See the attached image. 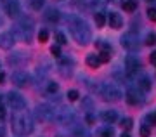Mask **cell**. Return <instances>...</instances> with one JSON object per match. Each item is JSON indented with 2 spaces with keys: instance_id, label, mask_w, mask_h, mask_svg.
Returning a JSON list of instances; mask_svg holds the SVG:
<instances>
[{
  "instance_id": "1",
  "label": "cell",
  "mask_w": 156,
  "mask_h": 137,
  "mask_svg": "<svg viewBox=\"0 0 156 137\" xmlns=\"http://www.w3.org/2000/svg\"><path fill=\"white\" fill-rule=\"evenodd\" d=\"M68 26H69V31H71L73 38L76 40L80 45H87L90 42V30L82 17L69 16L68 17Z\"/></svg>"
},
{
  "instance_id": "2",
  "label": "cell",
  "mask_w": 156,
  "mask_h": 137,
  "mask_svg": "<svg viewBox=\"0 0 156 137\" xmlns=\"http://www.w3.org/2000/svg\"><path fill=\"white\" fill-rule=\"evenodd\" d=\"M12 130L19 137L30 135L33 132L31 116L28 113H23V111H14V115H12Z\"/></svg>"
},
{
  "instance_id": "3",
  "label": "cell",
  "mask_w": 156,
  "mask_h": 137,
  "mask_svg": "<svg viewBox=\"0 0 156 137\" xmlns=\"http://www.w3.org/2000/svg\"><path fill=\"white\" fill-rule=\"evenodd\" d=\"M14 31H16L17 38H21L24 44H28L30 40H31V33H33V23H31V19L21 17V21L17 23V28Z\"/></svg>"
},
{
  "instance_id": "4",
  "label": "cell",
  "mask_w": 156,
  "mask_h": 137,
  "mask_svg": "<svg viewBox=\"0 0 156 137\" xmlns=\"http://www.w3.org/2000/svg\"><path fill=\"white\" fill-rule=\"evenodd\" d=\"M99 94H101V97L104 99V101H108V103L122 99V90L115 83H102L99 87Z\"/></svg>"
},
{
  "instance_id": "5",
  "label": "cell",
  "mask_w": 156,
  "mask_h": 137,
  "mask_svg": "<svg viewBox=\"0 0 156 137\" xmlns=\"http://www.w3.org/2000/svg\"><path fill=\"white\" fill-rule=\"evenodd\" d=\"M54 120L62 123V125H69L71 121H75V111L62 106L59 110H56V115H54Z\"/></svg>"
},
{
  "instance_id": "6",
  "label": "cell",
  "mask_w": 156,
  "mask_h": 137,
  "mask_svg": "<svg viewBox=\"0 0 156 137\" xmlns=\"http://www.w3.org/2000/svg\"><path fill=\"white\" fill-rule=\"evenodd\" d=\"M7 103H9V106H11L14 111H23L24 108H26V101L23 99V96L19 92H9L7 94Z\"/></svg>"
},
{
  "instance_id": "7",
  "label": "cell",
  "mask_w": 156,
  "mask_h": 137,
  "mask_svg": "<svg viewBox=\"0 0 156 137\" xmlns=\"http://www.w3.org/2000/svg\"><path fill=\"white\" fill-rule=\"evenodd\" d=\"M2 5H4V11L9 17H19L21 16V7H19V2L17 0H0Z\"/></svg>"
},
{
  "instance_id": "8",
  "label": "cell",
  "mask_w": 156,
  "mask_h": 137,
  "mask_svg": "<svg viewBox=\"0 0 156 137\" xmlns=\"http://www.w3.org/2000/svg\"><path fill=\"white\" fill-rule=\"evenodd\" d=\"M35 115H37V118H38L40 121H50V120H54L56 111L52 110L49 104H40V106H37Z\"/></svg>"
},
{
  "instance_id": "9",
  "label": "cell",
  "mask_w": 156,
  "mask_h": 137,
  "mask_svg": "<svg viewBox=\"0 0 156 137\" xmlns=\"http://www.w3.org/2000/svg\"><path fill=\"white\" fill-rule=\"evenodd\" d=\"M139 42H140L139 37H137L134 31H128V33H125V35H122V45L128 50L139 49Z\"/></svg>"
},
{
  "instance_id": "10",
  "label": "cell",
  "mask_w": 156,
  "mask_h": 137,
  "mask_svg": "<svg viewBox=\"0 0 156 137\" xmlns=\"http://www.w3.org/2000/svg\"><path fill=\"white\" fill-rule=\"evenodd\" d=\"M125 99H127L128 104H134V106L144 103V96H142V92H140L139 88H128Z\"/></svg>"
},
{
  "instance_id": "11",
  "label": "cell",
  "mask_w": 156,
  "mask_h": 137,
  "mask_svg": "<svg viewBox=\"0 0 156 137\" xmlns=\"http://www.w3.org/2000/svg\"><path fill=\"white\" fill-rule=\"evenodd\" d=\"M140 70V63L135 56H127L125 57V71L127 75H135Z\"/></svg>"
},
{
  "instance_id": "12",
  "label": "cell",
  "mask_w": 156,
  "mask_h": 137,
  "mask_svg": "<svg viewBox=\"0 0 156 137\" xmlns=\"http://www.w3.org/2000/svg\"><path fill=\"white\" fill-rule=\"evenodd\" d=\"M12 83L16 87H26L30 83V77L24 71H14V75H12Z\"/></svg>"
},
{
  "instance_id": "13",
  "label": "cell",
  "mask_w": 156,
  "mask_h": 137,
  "mask_svg": "<svg viewBox=\"0 0 156 137\" xmlns=\"http://www.w3.org/2000/svg\"><path fill=\"white\" fill-rule=\"evenodd\" d=\"M16 38H14V35L9 31H2L0 33V49H11L12 45H14Z\"/></svg>"
},
{
  "instance_id": "14",
  "label": "cell",
  "mask_w": 156,
  "mask_h": 137,
  "mask_svg": "<svg viewBox=\"0 0 156 137\" xmlns=\"http://www.w3.org/2000/svg\"><path fill=\"white\" fill-rule=\"evenodd\" d=\"M59 68H61L62 75L68 77L69 71H71V68H73V59H69V57H62L61 56V59H59Z\"/></svg>"
},
{
  "instance_id": "15",
  "label": "cell",
  "mask_w": 156,
  "mask_h": 137,
  "mask_svg": "<svg viewBox=\"0 0 156 137\" xmlns=\"http://www.w3.org/2000/svg\"><path fill=\"white\" fill-rule=\"evenodd\" d=\"M108 23H109V26L113 28V30H118V28L123 26V19L120 14H116V12H111L109 14V17H108Z\"/></svg>"
},
{
  "instance_id": "16",
  "label": "cell",
  "mask_w": 156,
  "mask_h": 137,
  "mask_svg": "<svg viewBox=\"0 0 156 137\" xmlns=\"http://www.w3.org/2000/svg\"><path fill=\"white\" fill-rule=\"evenodd\" d=\"M101 118L106 121V123H115L118 120V113L115 110H106V111L101 113Z\"/></svg>"
},
{
  "instance_id": "17",
  "label": "cell",
  "mask_w": 156,
  "mask_h": 137,
  "mask_svg": "<svg viewBox=\"0 0 156 137\" xmlns=\"http://www.w3.org/2000/svg\"><path fill=\"white\" fill-rule=\"evenodd\" d=\"M45 19L50 23H57L61 19V12L57 11V9H49V11L45 12Z\"/></svg>"
},
{
  "instance_id": "18",
  "label": "cell",
  "mask_w": 156,
  "mask_h": 137,
  "mask_svg": "<svg viewBox=\"0 0 156 137\" xmlns=\"http://www.w3.org/2000/svg\"><path fill=\"white\" fill-rule=\"evenodd\" d=\"M137 87H139V90H144V92H147V90H151V80L149 77H140L139 80H137Z\"/></svg>"
},
{
  "instance_id": "19",
  "label": "cell",
  "mask_w": 156,
  "mask_h": 137,
  "mask_svg": "<svg viewBox=\"0 0 156 137\" xmlns=\"http://www.w3.org/2000/svg\"><path fill=\"white\" fill-rule=\"evenodd\" d=\"M73 135L75 137H90V132L83 125H75L73 127Z\"/></svg>"
},
{
  "instance_id": "20",
  "label": "cell",
  "mask_w": 156,
  "mask_h": 137,
  "mask_svg": "<svg viewBox=\"0 0 156 137\" xmlns=\"http://www.w3.org/2000/svg\"><path fill=\"white\" fill-rule=\"evenodd\" d=\"M122 9L127 12H134L137 9V0H122Z\"/></svg>"
},
{
  "instance_id": "21",
  "label": "cell",
  "mask_w": 156,
  "mask_h": 137,
  "mask_svg": "<svg viewBox=\"0 0 156 137\" xmlns=\"http://www.w3.org/2000/svg\"><path fill=\"white\" fill-rule=\"evenodd\" d=\"M87 64L90 66V68H99L101 64V59L97 54H89L87 56Z\"/></svg>"
},
{
  "instance_id": "22",
  "label": "cell",
  "mask_w": 156,
  "mask_h": 137,
  "mask_svg": "<svg viewBox=\"0 0 156 137\" xmlns=\"http://www.w3.org/2000/svg\"><path fill=\"white\" fill-rule=\"evenodd\" d=\"M95 47H97L101 52H111V45L108 44L106 40H97V42H95Z\"/></svg>"
},
{
  "instance_id": "23",
  "label": "cell",
  "mask_w": 156,
  "mask_h": 137,
  "mask_svg": "<svg viewBox=\"0 0 156 137\" xmlns=\"http://www.w3.org/2000/svg\"><path fill=\"white\" fill-rule=\"evenodd\" d=\"M45 0H28V5L33 9V11H40L42 7H44Z\"/></svg>"
},
{
  "instance_id": "24",
  "label": "cell",
  "mask_w": 156,
  "mask_h": 137,
  "mask_svg": "<svg viewBox=\"0 0 156 137\" xmlns=\"http://www.w3.org/2000/svg\"><path fill=\"white\" fill-rule=\"evenodd\" d=\"M95 24H97L99 28L106 24V16H104L102 12H97V14H95Z\"/></svg>"
},
{
  "instance_id": "25",
  "label": "cell",
  "mask_w": 156,
  "mask_h": 137,
  "mask_svg": "<svg viewBox=\"0 0 156 137\" xmlns=\"http://www.w3.org/2000/svg\"><path fill=\"white\" fill-rule=\"evenodd\" d=\"M57 90H59V85H57L56 82H49L47 83V92L49 94H56Z\"/></svg>"
},
{
  "instance_id": "26",
  "label": "cell",
  "mask_w": 156,
  "mask_h": 137,
  "mask_svg": "<svg viewBox=\"0 0 156 137\" xmlns=\"http://www.w3.org/2000/svg\"><path fill=\"white\" fill-rule=\"evenodd\" d=\"M139 134H140V137H149V135H151V130H149V127H147V125H140V128H139Z\"/></svg>"
},
{
  "instance_id": "27",
  "label": "cell",
  "mask_w": 156,
  "mask_h": 137,
  "mask_svg": "<svg viewBox=\"0 0 156 137\" xmlns=\"http://www.w3.org/2000/svg\"><path fill=\"white\" fill-rule=\"evenodd\" d=\"M56 42H57V45H64L66 44V37H64V33H61V31L56 33Z\"/></svg>"
},
{
  "instance_id": "28",
  "label": "cell",
  "mask_w": 156,
  "mask_h": 137,
  "mask_svg": "<svg viewBox=\"0 0 156 137\" xmlns=\"http://www.w3.org/2000/svg\"><path fill=\"white\" fill-rule=\"evenodd\" d=\"M47 40H49V31H47V30H42V31L38 33V42L44 44V42H47Z\"/></svg>"
},
{
  "instance_id": "29",
  "label": "cell",
  "mask_w": 156,
  "mask_h": 137,
  "mask_svg": "<svg viewBox=\"0 0 156 137\" xmlns=\"http://www.w3.org/2000/svg\"><path fill=\"white\" fill-rule=\"evenodd\" d=\"M146 44H147V45H154L156 44V33H149V35H147Z\"/></svg>"
},
{
  "instance_id": "30",
  "label": "cell",
  "mask_w": 156,
  "mask_h": 137,
  "mask_svg": "<svg viewBox=\"0 0 156 137\" xmlns=\"http://www.w3.org/2000/svg\"><path fill=\"white\" fill-rule=\"evenodd\" d=\"M101 137H113V128H102L99 132Z\"/></svg>"
},
{
  "instance_id": "31",
  "label": "cell",
  "mask_w": 156,
  "mask_h": 137,
  "mask_svg": "<svg viewBox=\"0 0 156 137\" xmlns=\"http://www.w3.org/2000/svg\"><path fill=\"white\" fill-rule=\"evenodd\" d=\"M109 56H111V52H99L101 63H108V61H109Z\"/></svg>"
},
{
  "instance_id": "32",
  "label": "cell",
  "mask_w": 156,
  "mask_h": 137,
  "mask_svg": "<svg viewBox=\"0 0 156 137\" xmlns=\"http://www.w3.org/2000/svg\"><path fill=\"white\" fill-rule=\"evenodd\" d=\"M78 97H80L78 90H69V92H68V99H69V101H76Z\"/></svg>"
},
{
  "instance_id": "33",
  "label": "cell",
  "mask_w": 156,
  "mask_h": 137,
  "mask_svg": "<svg viewBox=\"0 0 156 137\" xmlns=\"http://www.w3.org/2000/svg\"><path fill=\"white\" fill-rule=\"evenodd\" d=\"M50 52H52V56H56V57H61V47H59V45L50 47Z\"/></svg>"
},
{
  "instance_id": "34",
  "label": "cell",
  "mask_w": 156,
  "mask_h": 137,
  "mask_svg": "<svg viewBox=\"0 0 156 137\" xmlns=\"http://www.w3.org/2000/svg\"><path fill=\"white\" fill-rule=\"evenodd\" d=\"M147 17H149L151 21H154V23H156V9H154V7L147 9Z\"/></svg>"
},
{
  "instance_id": "35",
  "label": "cell",
  "mask_w": 156,
  "mask_h": 137,
  "mask_svg": "<svg viewBox=\"0 0 156 137\" xmlns=\"http://www.w3.org/2000/svg\"><path fill=\"white\" fill-rule=\"evenodd\" d=\"M122 127L128 130V128L132 127V118H123V120H122Z\"/></svg>"
},
{
  "instance_id": "36",
  "label": "cell",
  "mask_w": 156,
  "mask_h": 137,
  "mask_svg": "<svg viewBox=\"0 0 156 137\" xmlns=\"http://www.w3.org/2000/svg\"><path fill=\"white\" fill-rule=\"evenodd\" d=\"M147 121H149V123H153V125H156V115H154V113L147 115Z\"/></svg>"
},
{
  "instance_id": "37",
  "label": "cell",
  "mask_w": 156,
  "mask_h": 137,
  "mask_svg": "<svg viewBox=\"0 0 156 137\" xmlns=\"http://www.w3.org/2000/svg\"><path fill=\"white\" fill-rule=\"evenodd\" d=\"M5 116V106L2 104V99H0V118H4Z\"/></svg>"
},
{
  "instance_id": "38",
  "label": "cell",
  "mask_w": 156,
  "mask_h": 137,
  "mask_svg": "<svg viewBox=\"0 0 156 137\" xmlns=\"http://www.w3.org/2000/svg\"><path fill=\"white\" fill-rule=\"evenodd\" d=\"M0 137H5V127L0 125Z\"/></svg>"
},
{
  "instance_id": "39",
  "label": "cell",
  "mask_w": 156,
  "mask_h": 137,
  "mask_svg": "<svg viewBox=\"0 0 156 137\" xmlns=\"http://www.w3.org/2000/svg\"><path fill=\"white\" fill-rule=\"evenodd\" d=\"M151 63H153V64L156 66V50L153 52V54H151Z\"/></svg>"
},
{
  "instance_id": "40",
  "label": "cell",
  "mask_w": 156,
  "mask_h": 137,
  "mask_svg": "<svg viewBox=\"0 0 156 137\" xmlns=\"http://www.w3.org/2000/svg\"><path fill=\"white\" fill-rule=\"evenodd\" d=\"M87 123H94V116L92 115H87Z\"/></svg>"
},
{
  "instance_id": "41",
  "label": "cell",
  "mask_w": 156,
  "mask_h": 137,
  "mask_svg": "<svg viewBox=\"0 0 156 137\" xmlns=\"http://www.w3.org/2000/svg\"><path fill=\"white\" fill-rule=\"evenodd\" d=\"M4 78H5V77H4V73H0V83L4 82Z\"/></svg>"
},
{
  "instance_id": "42",
  "label": "cell",
  "mask_w": 156,
  "mask_h": 137,
  "mask_svg": "<svg viewBox=\"0 0 156 137\" xmlns=\"http://www.w3.org/2000/svg\"><path fill=\"white\" fill-rule=\"evenodd\" d=\"M122 137H130V135H128L127 132H123V134H122Z\"/></svg>"
},
{
  "instance_id": "43",
  "label": "cell",
  "mask_w": 156,
  "mask_h": 137,
  "mask_svg": "<svg viewBox=\"0 0 156 137\" xmlns=\"http://www.w3.org/2000/svg\"><path fill=\"white\" fill-rule=\"evenodd\" d=\"M149 2H153V0H149Z\"/></svg>"
},
{
  "instance_id": "44",
  "label": "cell",
  "mask_w": 156,
  "mask_h": 137,
  "mask_svg": "<svg viewBox=\"0 0 156 137\" xmlns=\"http://www.w3.org/2000/svg\"><path fill=\"white\" fill-rule=\"evenodd\" d=\"M0 23H2V21H0Z\"/></svg>"
}]
</instances>
